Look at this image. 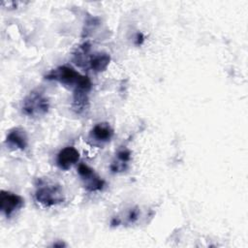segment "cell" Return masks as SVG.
<instances>
[{"label":"cell","mask_w":248,"mask_h":248,"mask_svg":"<svg viewBox=\"0 0 248 248\" xmlns=\"http://www.w3.org/2000/svg\"><path fill=\"white\" fill-rule=\"evenodd\" d=\"M36 201L45 207H51L65 201V194L61 185L49 181L40 180L35 191Z\"/></svg>","instance_id":"1"},{"label":"cell","mask_w":248,"mask_h":248,"mask_svg":"<svg viewBox=\"0 0 248 248\" xmlns=\"http://www.w3.org/2000/svg\"><path fill=\"white\" fill-rule=\"evenodd\" d=\"M22 113L28 117L38 118L47 113L49 101L45 93L39 89L31 91L22 102Z\"/></svg>","instance_id":"2"},{"label":"cell","mask_w":248,"mask_h":248,"mask_svg":"<svg viewBox=\"0 0 248 248\" xmlns=\"http://www.w3.org/2000/svg\"><path fill=\"white\" fill-rule=\"evenodd\" d=\"M82 78V75L78 73L76 70H74L72 67L63 65L59 66L53 70H51L46 76V79L55 80L61 83L65 86H71L76 87L79 83L80 79Z\"/></svg>","instance_id":"3"},{"label":"cell","mask_w":248,"mask_h":248,"mask_svg":"<svg viewBox=\"0 0 248 248\" xmlns=\"http://www.w3.org/2000/svg\"><path fill=\"white\" fill-rule=\"evenodd\" d=\"M23 204L24 201L20 196L4 190L0 192V210L6 217H11Z\"/></svg>","instance_id":"4"},{"label":"cell","mask_w":248,"mask_h":248,"mask_svg":"<svg viewBox=\"0 0 248 248\" xmlns=\"http://www.w3.org/2000/svg\"><path fill=\"white\" fill-rule=\"evenodd\" d=\"M78 172L83 180L84 187L88 192H97L104 188L105 181L86 164L80 163L78 167Z\"/></svg>","instance_id":"5"},{"label":"cell","mask_w":248,"mask_h":248,"mask_svg":"<svg viewBox=\"0 0 248 248\" xmlns=\"http://www.w3.org/2000/svg\"><path fill=\"white\" fill-rule=\"evenodd\" d=\"M6 144L13 150H25L28 145V137L26 132L19 127L13 128L7 135Z\"/></svg>","instance_id":"6"},{"label":"cell","mask_w":248,"mask_h":248,"mask_svg":"<svg viewBox=\"0 0 248 248\" xmlns=\"http://www.w3.org/2000/svg\"><path fill=\"white\" fill-rule=\"evenodd\" d=\"M79 160V152L73 146H66L59 151L56 163L59 169L67 170L71 169Z\"/></svg>","instance_id":"7"},{"label":"cell","mask_w":248,"mask_h":248,"mask_svg":"<svg viewBox=\"0 0 248 248\" xmlns=\"http://www.w3.org/2000/svg\"><path fill=\"white\" fill-rule=\"evenodd\" d=\"M90 139L98 144L108 142L113 137V130L107 122L96 124L90 131Z\"/></svg>","instance_id":"8"},{"label":"cell","mask_w":248,"mask_h":248,"mask_svg":"<svg viewBox=\"0 0 248 248\" xmlns=\"http://www.w3.org/2000/svg\"><path fill=\"white\" fill-rule=\"evenodd\" d=\"M90 90L76 87L74 88L72 108L76 113H82L88 108V92Z\"/></svg>","instance_id":"9"},{"label":"cell","mask_w":248,"mask_h":248,"mask_svg":"<svg viewBox=\"0 0 248 248\" xmlns=\"http://www.w3.org/2000/svg\"><path fill=\"white\" fill-rule=\"evenodd\" d=\"M109 61L110 56L107 52H96L89 56L87 63L93 72L100 73L108 68Z\"/></svg>","instance_id":"10"},{"label":"cell","mask_w":248,"mask_h":248,"mask_svg":"<svg viewBox=\"0 0 248 248\" xmlns=\"http://www.w3.org/2000/svg\"><path fill=\"white\" fill-rule=\"evenodd\" d=\"M117 161L111 164V170L112 171H120L126 169V165L131 159V152L127 148L120 149L116 154Z\"/></svg>","instance_id":"11"},{"label":"cell","mask_w":248,"mask_h":248,"mask_svg":"<svg viewBox=\"0 0 248 248\" xmlns=\"http://www.w3.org/2000/svg\"><path fill=\"white\" fill-rule=\"evenodd\" d=\"M129 217V221L130 222H134L138 219V210L137 209H132L128 215Z\"/></svg>","instance_id":"12"}]
</instances>
